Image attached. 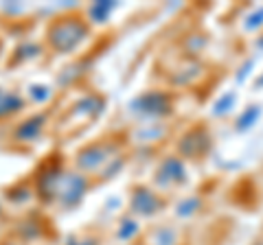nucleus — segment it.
Returning a JSON list of instances; mask_svg holds the SVG:
<instances>
[{
    "mask_svg": "<svg viewBox=\"0 0 263 245\" xmlns=\"http://www.w3.org/2000/svg\"><path fill=\"white\" fill-rule=\"evenodd\" d=\"M114 3H97V5H92V15H95V22H105V18H108V13L114 9Z\"/></svg>",
    "mask_w": 263,
    "mask_h": 245,
    "instance_id": "obj_13",
    "label": "nucleus"
},
{
    "mask_svg": "<svg viewBox=\"0 0 263 245\" xmlns=\"http://www.w3.org/2000/svg\"><path fill=\"white\" fill-rule=\"evenodd\" d=\"M186 182V167L184 160L178 156H169L160 162V167L156 169V184L160 186H178Z\"/></svg>",
    "mask_w": 263,
    "mask_h": 245,
    "instance_id": "obj_5",
    "label": "nucleus"
},
{
    "mask_svg": "<svg viewBox=\"0 0 263 245\" xmlns=\"http://www.w3.org/2000/svg\"><path fill=\"white\" fill-rule=\"evenodd\" d=\"M202 206V199L197 197V195H193V197H186L184 201H180L178 206V217H191L193 212H197V208Z\"/></svg>",
    "mask_w": 263,
    "mask_h": 245,
    "instance_id": "obj_12",
    "label": "nucleus"
},
{
    "mask_svg": "<svg viewBox=\"0 0 263 245\" xmlns=\"http://www.w3.org/2000/svg\"><path fill=\"white\" fill-rule=\"evenodd\" d=\"M88 35V24L79 15L66 13L55 18L46 29V42L55 53H70Z\"/></svg>",
    "mask_w": 263,
    "mask_h": 245,
    "instance_id": "obj_1",
    "label": "nucleus"
},
{
    "mask_svg": "<svg viewBox=\"0 0 263 245\" xmlns=\"http://www.w3.org/2000/svg\"><path fill=\"white\" fill-rule=\"evenodd\" d=\"M0 217H3V208H0Z\"/></svg>",
    "mask_w": 263,
    "mask_h": 245,
    "instance_id": "obj_19",
    "label": "nucleus"
},
{
    "mask_svg": "<svg viewBox=\"0 0 263 245\" xmlns=\"http://www.w3.org/2000/svg\"><path fill=\"white\" fill-rule=\"evenodd\" d=\"M24 108V101L18 92H7V90L0 88V118H7L11 114L20 112Z\"/></svg>",
    "mask_w": 263,
    "mask_h": 245,
    "instance_id": "obj_9",
    "label": "nucleus"
},
{
    "mask_svg": "<svg viewBox=\"0 0 263 245\" xmlns=\"http://www.w3.org/2000/svg\"><path fill=\"white\" fill-rule=\"evenodd\" d=\"M235 103H237V92L221 94L219 99L215 101V105H213V114H215V116H224V114H228L230 110L235 108Z\"/></svg>",
    "mask_w": 263,
    "mask_h": 245,
    "instance_id": "obj_11",
    "label": "nucleus"
},
{
    "mask_svg": "<svg viewBox=\"0 0 263 245\" xmlns=\"http://www.w3.org/2000/svg\"><path fill=\"white\" fill-rule=\"evenodd\" d=\"M156 245H176V232L171 228H162L158 232V239H156Z\"/></svg>",
    "mask_w": 263,
    "mask_h": 245,
    "instance_id": "obj_17",
    "label": "nucleus"
},
{
    "mask_svg": "<svg viewBox=\"0 0 263 245\" xmlns=\"http://www.w3.org/2000/svg\"><path fill=\"white\" fill-rule=\"evenodd\" d=\"M259 118H261V108L259 105H248L239 116H237V120H235V129L237 132H248V129H252L254 125L259 122Z\"/></svg>",
    "mask_w": 263,
    "mask_h": 245,
    "instance_id": "obj_10",
    "label": "nucleus"
},
{
    "mask_svg": "<svg viewBox=\"0 0 263 245\" xmlns=\"http://www.w3.org/2000/svg\"><path fill=\"white\" fill-rule=\"evenodd\" d=\"M164 206V199L158 193H154L149 186H134L132 189V199H129V208L134 215L141 217H154L158 215Z\"/></svg>",
    "mask_w": 263,
    "mask_h": 245,
    "instance_id": "obj_4",
    "label": "nucleus"
},
{
    "mask_svg": "<svg viewBox=\"0 0 263 245\" xmlns=\"http://www.w3.org/2000/svg\"><path fill=\"white\" fill-rule=\"evenodd\" d=\"M136 232H138V223H136L132 217H127L125 221L121 223V230L117 232V236H119V239L125 241V239H132V236H134Z\"/></svg>",
    "mask_w": 263,
    "mask_h": 245,
    "instance_id": "obj_14",
    "label": "nucleus"
},
{
    "mask_svg": "<svg viewBox=\"0 0 263 245\" xmlns=\"http://www.w3.org/2000/svg\"><path fill=\"white\" fill-rule=\"evenodd\" d=\"M254 64H257V59H246L243 62V66L237 70V77H235V81L237 84H243L246 79H248L250 75H252V70H254Z\"/></svg>",
    "mask_w": 263,
    "mask_h": 245,
    "instance_id": "obj_16",
    "label": "nucleus"
},
{
    "mask_svg": "<svg viewBox=\"0 0 263 245\" xmlns=\"http://www.w3.org/2000/svg\"><path fill=\"white\" fill-rule=\"evenodd\" d=\"M254 88H259V90H263V72H261V75H259L257 79H254Z\"/></svg>",
    "mask_w": 263,
    "mask_h": 245,
    "instance_id": "obj_18",
    "label": "nucleus"
},
{
    "mask_svg": "<svg viewBox=\"0 0 263 245\" xmlns=\"http://www.w3.org/2000/svg\"><path fill=\"white\" fill-rule=\"evenodd\" d=\"M209 149H211V136L206 132V127H202V125L191 127L189 132L180 136V140H178L180 158H189V160L202 158L209 153Z\"/></svg>",
    "mask_w": 263,
    "mask_h": 245,
    "instance_id": "obj_3",
    "label": "nucleus"
},
{
    "mask_svg": "<svg viewBox=\"0 0 263 245\" xmlns=\"http://www.w3.org/2000/svg\"><path fill=\"white\" fill-rule=\"evenodd\" d=\"M132 108H134V112L143 114V116L160 118V116H167V114L174 112V99H171V94L162 92V90H149V92L138 96V99L132 103Z\"/></svg>",
    "mask_w": 263,
    "mask_h": 245,
    "instance_id": "obj_2",
    "label": "nucleus"
},
{
    "mask_svg": "<svg viewBox=\"0 0 263 245\" xmlns=\"http://www.w3.org/2000/svg\"><path fill=\"white\" fill-rule=\"evenodd\" d=\"M44 125H46V116H44V114L31 116V118L24 120L22 125L15 127L13 138H15V140H22V142H31V140H35V138L42 134Z\"/></svg>",
    "mask_w": 263,
    "mask_h": 245,
    "instance_id": "obj_8",
    "label": "nucleus"
},
{
    "mask_svg": "<svg viewBox=\"0 0 263 245\" xmlns=\"http://www.w3.org/2000/svg\"><path fill=\"white\" fill-rule=\"evenodd\" d=\"M86 189H88V182L84 175H64L60 191H57V199H60V203H64L66 208H70L81 199V195L86 193Z\"/></svg>",
    "mask_w": 263,
    "mask_h": 245,
    "instance_id": "obj_7",
    "label": "nucleus"
},
{
    "mask_svg": "<svg viewBox=\"0 0 263 245\" xmlns=\"http://www.w3.org/2000/svg\"><path fill=\"white\" fill-rule=\"evenodd\" d=\"M110 153H112V151H110L103 142L86 145V147H81V149L77 151L75 165H77V169H81V171H95V169H99L101 165H105V162H108Z\"/></svg>",
    "mask_w": 263,
    "mask_h": 245,
    "instance_id": "obj_6",
    "label": "nucleus"
},
{
    "mask_svg": "<svg viewBox=\"0 0 263 245\" xmlns=\"http://www.w3.org/2000/svg\"><path fill=\"white\" fill-rule=\"evenodd\" d=\"M263 27V7H257L248 18H246V29L248 31H259Z\"/></svg>",
    "mask_w": 263,
    "mask_h": 245,
    "instance_id": "obj_15",
    "label": "nucleus"
}]
</instances>
